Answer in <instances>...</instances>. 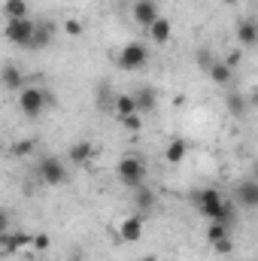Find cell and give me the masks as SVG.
Listing matches in <instances>:
<instances>
[{"label": "cell", "mask_w": 258, "mask_h": 261, "mask_svg": "<svg viewBox=\"0 0 258 261\" xmlns=\"http://www.w3.org/2000/svg\"><path fill=\"white\" fill-rule=\"evenodd\" d=\"M31 246H34V252H46L52 246V237L49 234H31Z\"/></svg>", "instance_id": "obj_25"}, {"label": "cell", "mask_w": 258, "mask_h": 261, "mask_svg": "<svg viewBox=\"0 0 258 261\" xmlns=\"http://www.w3.org/2000/svg\"><path fill=\"white\" fill-rule=\"evenodd\" d=\"M189 149H192V143L183 140V137H176V140H170V146L164 149V161H167V164H183L186 155H189Z\"/></svg>", "instance_id": "obj_15"}, {"label": "cell", "mask_w": 258, "mask_h": 261, "mask_svg": "<svg viewBox=\"0 0 258 261\" xmlns=\"http://www.w3.org/2000/svg\"><path fill=\"white\" fill-rule=\"evenodd\" d=\"M140 237H143V216L134 213V216H128V219L119 225V240H125V243H137Z\"/></svg>", "instance_id": "obj_12"}, {"label": "cell", "mask_w": 258, "mask_h": 261, "mask_svg": "<svg viewBox=\"0 0 258 261\" xmlns=\"http://www.w3.org/2000/svg\"><path fill=\"white\" fill-rule=\"evenodd\" d=\"M146 158L143 155H137V152H128L122 161H119V167H116V173H119V179L128 186V189H137V186H143L146 182Z\"/></svg>", "instance_id": "obj_3"}, {"label": "cell", "mask_w": 258, "mask_h": 261, "mask_svg": "<svg viewBox=\"0 0 258 261\" xmlns=\"http://www.w3.org/2000/svg\"><path fill=\"white\" fill-rule=\"evenodd\" d=\"M207 73H210V79H213L216 85H228V82L234 79V70L225 64V61H210V64H207Z\"/></svg>", "instance_id": "obj_17"}, {"label": "cell", "mask_w": 258, "mask_h": 261, "mask_svg": "<svg viewBox=\"0 0 258 261\" xmlns=\"http://www.w3.org/2000/svg\"><path fill=\"white\" fill-rule=\"evenodd\" d=\"M31 246V234L21 231V228H9L6 234H0V258H9V255H18L21 249Z\"/></svg>", "instance_id": "obj_7"}, {"label": "cell", "mask_w": 258, "mask_h": 261, "mask_svg": "<svg viewBox=\"0 0 258 261\" xmlns=\"http://www.w3.org/2000/svg\"><path fill=\"white\" fill-rule=\"evenodd\" d=\"M119 122H122V128H128V130H140L143 128V116H140V113L125 116V119H119Z\"/></svg>", "instance_id": "obj_28"}, {"label": "cell", "mask_w": 258, "mask_h": 261, "mask_svg": "<svg viewBox=\"0 0 258 261\" xmlns=\"http://www.w3.org/2000/svg\"><path fill=\"white\" fill-rule=\"evenodd\" d=\"M228 110H231L234 116H243V113H246V100H243L240 94H231V97H228Z\"/></svg>", "instance_id": "obj_26"}, {"label": "cell", "mask_w": 258, "mask_h": 261, "mask_svg": "<svg viewBox=\"0 0 258 261\" xmlns=\"http://www.w3.org/2000/svg\"><path fill=\"white\" fill-rule=\"evenodd\" d=\"M116 64L122 67V70H128V73H134V70H143V67L149 64V49H146V43H128L122 52H119V58H116Z\"/></svg>", "instance_id": "obj_5"}, {"label": "cell", "mask_w": 258, "mask_h": 261, "mask_svg": "<svg viewBox=\"0 0 258 261\" xmlns=\"http://www.w3.org/2000/svg\"><path fill=\"white\" fill-rule=\"evenodd\" d=\"M192 203H194V210H197L203 219H210V222H225V225L231 228V222L237 219L234 200L222 197V192H219V189H213V186H207V189L194 192Z\"/></svg>", "instance_id": "obj_1"}, {"label": "cell", "mask_w": 258, "mask_h": 261, "mask_svg": "<svg viewBox=\"0 0 258 261\" xmlns=\"http://www.w3.org/2000/svg\"><path fill=\"white\" fill-rule=\"evenodd\" d=\"M34 149H37V140H18V143H12L9 146V155L12 158H28V155H34Z\"/></svg>", "instance_id": "obj_22"}, {"label": "cell", "mask_w": 258, "mask_h": 261, "mask_svg": "<svg viewBox=\"0 0 258 261\" xmlns=\"http://www.w3.org/2000/svg\"><path fill=\"white\" fill-rule=\"evenodd\" d=\"M231 246H234V240H231V237H225V240H216V243H213L216 255H228V252H231Z\"/></svg>", "instance_id": "obj_29"}, {"label": "cell", "mask_w": 258, "mask_h": 261, "mask_svg": "<svg viewBox=\"0 0 258 261\" xmlns=\"http://www.w3.org/2000/svg\"><path fill=\"white\" fill-rule=\"evenodd\" d=\"M113 113H116L119 119L134 116V113H137V107H134V97H131V94H116V97H113Z\"/></svg>", "instance_id": "obj_21"}, {"label": "cell", "mask_w": 258, "mask_h": 261, "mask_svg": "<svg viewBox=\"0 0 258 261\" xmlns=\"http://www.w3.org/2000/svg\"><path fill=\"white\" fill-rule=\"evenodd\" d=\"M146 31H149V37H152L155 43H167V40L173 37V24H170L164 15H158V18H155V21H152Z\"/></svg>", "instance_id": "obj_16"}, {"label": "cell", "mask_w": 258, "mask_h": 261, "mask_svg": "<svg viewBox=\"0 0 258 261\" xmlns=\"http://www.w3.org/2000/svg\"><path fill=\"white\" fill-rule=\"evenodd\" d=\"M52 103H55V97L43 85H24L18 91V110H21L24 119H40Z\"/></svg>", "instance_id": "obj_2"}, {"label": "cell", "mask_w": 258, "mask_h": 261, "mask_svg": "<svg viewBox=\"0 0 258 261\" xmlns=\"http://www.w3.org/2000/svg\"><path fill=\"white\" fill-rule=\"evenodd\" d=\"M225 237H231V228H228L225 222H210V228H207V243L213 246L216 240H225Z\"/></svg>", "instance_id": "obj_23"}, {"label": "cell", "mask_w": 258, "mask_h": 261, "mask_svg": "<svg viewBox=\"0 0 258 261\" xmlns=\"http://www.w3.org/2000/svg\"><path fill=\"white\" fill-rule=\"evenodd\" d=\"M237 203H240L243 210H255L258 206V182L255 179H243V182L237 186Z\"/></svg>", "instance_id": "obj_14"}, {"label": "cell", "mask_w": 258, "mask_h": 261, "mask_svg": "<svg viewBox=\"0 0 258 261\" xmlns=\"http://www.w3.org/2000/svg\"><path fill=\"white\" fill-rule=\"evenodd\" d=\"M143 261H158V258H155V255H149V258H143Z\"/></svg>", "instance_id": "obj_31"}, {"label": "cell", "mask_w": 258, "mask_h": 261, "mask_svg": "<svg viewBox=\"0 0 258 261\" xmlns=\"http://www.w3.org/2000/svg\"><path fill=\"white\" fill-rule=\"evenodd\" d=\"M134 192V206L140 210V213H149L152 206H155V192L143 182V186H137V189H131Z\"/></svg>", "instance_id": "obj_18"}, {"label": "cell", "mask_w": 258, "mask_h": 261, "mask_svg": "<svg viewBox=\"0 0 258 261\" xmlns=\"http://www.w3.org/2000/svg\"><path fill=\"white\" fill-rule=\"evenodd\" d=\"M131 15H134V21H137V24L149 28V24L161 15V9H158V3H155V0H134Z\"/></svg>", "instance_id": "obj_10"}, {"label": "cell", "mask_w": 258, "mask_h": 261, "mask_svg": "<svg viewBox=\"0 0 258 261\" xmlns=\"http://www.w3.org/2000/svg\"><path fill=\"white\" fill-rule=\"evenodd\" d=\"M237 40L246 46V49H252L258 43V28H255V21L252 18H246V21H240L237 24Z\"/></svg>", "instance_id": "obj_19"}, {"label": "cell", "mask_w": 258, "mask_h": 261, "mask_svg": "<svg viewBox=\"0 0 258 261\" xmlns=\"http://www.w3.org/2000/svg\"><path fill=\"white\" fill-rule=\"evenodd\" d=\"M28 0H3V15H6V21L9 18H28Z\"/></svg>", "instance_id": "obj_20"}, {"label": "cell", "mask_w": 258, "mask_h": 261, "mask_svg": "<svg viewBox=\"0 0 258 261\" xmlns=\"http://www.w3.org/2000/svg\"><path fill=\"white\" fill-rule=\"evenodd\" d=\"M9 228H12V213L6 206H0V234H6Z\"/></svg>", "instance_id": "obj_30"}, {"label": "cell", "mask_w": 258, "mask_h": 261, "mask_svg": "<svg viewBox=\"0 0 258 261\" xmlns=\"http://www.w3.org/2000/svg\"><path fill=\"white\" fill-rule=\"evenodd\" d=\"M55 34H58V24L55 21H49V18L34 21V37H31V46L28 49H49L52 40H55Z\"/></svg>", "instance_id": "obj_8"}, {"label": "cell", "mask_w": 258, "mask_h": 261, "mask_svg": "<svg viewBox=\"0 0 258 261\" xmlns=\"http://www.w3.org/2000/svg\"><path fill=\"white\" fill-rule=\"evenodd\" d=\"M3 37H6V43L28 49L31 46V37H34V21L31 18H9L6 28H3Z\"/></svg>", "instance_id": "obj_6"}, {"label": "cell", "mask_w": 258, "mask_h": 261, "mask_svg": "<svg viewBox=\"0 0 258 261\" xmlns=\"http://www.w3.org/2000/svg\"><path fill=\"white\" fill-rule=\"evenodd\" d=\"M37 179L43 186H64L67 182V170H64V161L55 158V155H43L37 161Z\"/></svg>", "instance_id": "obj_4"}, {"label": "cell", "mask_w": 258, "mask_h": 261, "mask_svg": "<svg viewBox=\"0 0 258 261\" xmlns=\"http://www.w3.org/2000/svg\"><path fill=\"white\" fill-rule=\"evenodd\" d=\"M67 158H70V164H88L91 158H94V143L91 140H76L70 149H67Z\"/></svg>", "instance_id": "obj_13"}, {"label": "cell", "mask_w": 258, "mask_h": 261, "mask_svg": "<svg viewBox=\"0 0 258 261\" xmlns=\"http://www.w3.org/2000/svg\"><path fill=\"white\" fill-rule=\"evenodd\" d=\"M0 88L3 91H21L24 88V73L15 61H6L0 67Z\"/></svg>", "instance_id": "obj_9"}, {"label": "cell", "mask_w": 258, "mask_h": 261, "mask_svg": "<svg viewBox=\"0 0 258 261\" xmlns=\"http://www.w3.org/2000/svg\"><path fill=\"white\" fill-rule=\"evenodd\" d=\"M82 31H85V28H82L79 18H67L64 21V34L67 37H82Z\"/></svg>", "instance_id": "obj_27"}, {"label": "cell", "mask_w": 258, "mask_h": 261, "mask_svg": "<svg viewBox=\"0 0 258 261\" xmlns=\"http://www.w3.org/2000/svg\"><path fill=\"white\" fill-rule=\"evenodd\" d=\"M97 107H100L104 113L113 110V91H110V82H100V85H97Z\"/></svg>", "instance_id": "obj_24"}, {"label": "cell", "mask_w": 258, "mask_h": 261, "mask_svg": "<svg viewBox=\"0 0 258 261\" xmlns=\"http://www.w3.org/2000/svg\"><path fill=\"white\" fill-rule=\"evenodd\" d=\"M131 97H134V107H137V113H140V116L155 113V107H158V91H155V88H149V85L137 88Z\"/></svg>", "instance_id": "obj_11"}]
</instances>
